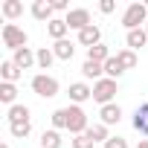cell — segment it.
Returning a JSON list of instances; mask_svg holds the SVG:
<instances>
[{"label": "cell", "instance_id": "cell-18", "mask_svg": "<svg viewBox=\"0 0 148 148\" xmlns=\"http://www.w3.org/2000/svg\"><path fill=\"white\" fill-rule=\"evenodd\" d=\"M6 116H9V125L12 122H29V108L26 105H12Z\"/></svg>", "mask_w": 148, "mask_h": 148}, {"label": "cell", "instance_id": "cell-20", "mask_svg": "<svg viewBox=\"0 0 148 148\" xmlns=\"http://www.w3.org/2000/svg\"><path fill=\"white\" fill-rule=\"evenodd\" d=\"M0 9H3V15H6L9 21H15V18H21V15H23V3H21V0H6Z\"/></svg>", "mask_w": 148, "mask_h": 148}, {"label": "cell", "instance_id": "cell-31", "mask_svg": "<svg viewBox=\"0 0 148 148\" xmlns=\"http://www.w3.org/2000/svg\"><path fill=\"white\" fill-rule=\"evenodd\" d=\"M113 9H116V3H113V0H102V3H99V12H102V15H110Z\"/></svg>", "mask_w": 148, "mask_h": 148}, {"label": "cell", "instance_id": "cell-4", "mask_svg": "<svg viewBox=\"0 0 148 148\" xmlns=\"http://www.w3.org/2000/svg\"><path fill=\"white\" fill-rule=\"evenodd\" d=\"M0 35H3V47H9V49H15V52H18V49H23V47H26V41H29V38H26V32H23L21 26H15V23H6Z\"/></svg>", "mask_w": 148, "mask_h": 148}, {"label": "cell", "instance_id": "cell-35", "mask_svg": "<svg viewBox=\"0 0 148 148\" xmlns=\"http://www.w3.org/2000/svg\"><path fill=\"white\" fill-rule=\"evenodd\" d=\"M145 32H148V23H145Z\"/></svg>", "mask_w": 148, "mask_h": 148}, {"label": "cell", "instance_id": "cell-6", "mask_svg": "<svg viewBox=\"0 0 148 148\" xmlns=\"http://www.w3.org/2000/svg\"><path fill=\"white\" fill-rule=\"evenodd\" d=\"M64 21H67V26H70V29L82 32V29H87V26H90V12H87V9H70Z\"/></svg>", "mask_w": 148, "mask_h": 148}, {"label": "cell", "instance_id": "cell-34", "mask_svg": "<svg viewBox=\"0 0 148 148\" xmlns=\"http://www.w3.org/2000/svg\"><path fill=\"white\" fill-rule=\"evenodd\" d=\"M145 9H148V0H145Z\"/></svg>", "mask_w": 148, "mask_h": 148}, {"label": "cell", "instance_id": "cell-10", "mask_svg": "<svg viewBox=\"0 0 148 148\" xmlns=\"http://www.w3.org/2000/svg\"><path fill=\"white\" fill-rule=\"evenodd\" d=\"M52 12L55 9H52V3H47V0H35V3H32V18L35 21H47L49 23L52 21Z\"/></svg>", "mask_w": 148, "mask_h": 148}, {"label": "cell", "instance_id": "cell-14", "mask_svg": "<svg viewBox=\"0 0 148 148\" xmlns=\"http://www.w3.org/2000/svg\"><path fill=\"white\" fill-rule=\"evenodd\" d=\"M52 52H55V58H61V61H70L73 55H76V47H73V44H70V41L64 38V41H55Z\"/></svg>", "mask_w": 148, "mask_h": 148}, {"label": "cell", "instance_id": "cell-15", "mask_svg": "<svg viewBox=\"0 0 148 148\" xmlns=\"http://www.w3.org/2000/svg\"><path fill=\"white\" fill-rule=\"evenodd\" d=\"M125 41H128V47H131V49H139V47H145V41H148V32H145V26H142V29H131V32L125 35Z\"/></svg>", "mask_w": 148, "mask_h": 148}, {"label": "cell", "instance_id": "cell-22", "mask_svg": "<svg viewBox=\"0 0 148 148\" xmlns=\"http://www.w3.org/2000/svg\"><path fill=\"white\" fill-rule=\"evenodd\" d=\"M15 99H18V87H15V84H6V82H3V84H0V102L12 108V105H15Z\"/></svg>", "mask_w": 148, "mask_h": 148}, {"label": "cell", "instance_id": "cell-29", "mask_svg": "<svg viewBox=\"0 0 148 148\" xmlns=\"http://www.w3.org/2000/svg\"><path fill=\"white\" fill-rule=\"evenodd\" d=\"M73 148H93V139H90L87 134H82V136L73 139Z\"/></svg>", "mask_w": 148, "mask_h": 148}, {"label": "cell", "instance_id": "cell-13", "mask_svg": "<svg viewBox=\"0 0 148 148\" xmlns=\"http://www.w3.org/2000/svg\"><path fill=\"white\" fill-rule=\"evenodd\" d=\"M12 61H15V64H18V67H21V70H29V67H32V64H38V58H35V52H32V49H29V47H23V49H18V52H15V58H12Z\"/></svg>", "mask_w": 148, "mask_h": 148}, {"label": "cell", "instance_id": "cell-16", "mask_svg": "<svg viewBox=\"0 0 148 148\" xmlns=\"http://www.w3.org/2000/svg\"><path fill=\"white\" fill-rule=\"evenodd\" d=\"M67 29H70V26H67V21H58V18H52V21L47 23V32H49V35H52L55 41H64Z\"/></svg>", "mask_w": 148, "mask_h": 148}, {"label": "cell", "instance_id": "cell-33", "mask_svg": "<svg viewBox=\"0 0 148 148\" xmlns=\"http://www.w3.org/2000/svg\"><path fill=\"white\" fill-rule=\"evenodd\" d=\"M136 148H148V139H142V142H139V145H136Z\"/></svg>", "mask_w": 148, "mask_h": 148}, {"label": "cell", "instance_id": "cell-19", "mask_svg": "<svg viewBox=\"0 0 148 148\" xmlns=\"http://www.w3.org/2000/svg\"><path fill=\"white\" fill-rule=\"evenodd\" d=\"M38 142H41V148H61V134H58L55 128H52V131H44Z\"/></svg>", "mask_w": 148, "mask_h": 148}, {"label": "cell", "instance_id": "cell-8", "mask_svg": "<svg viewBox=\"0 0 148 148\" xmlns=\"http://www.w3.org/2000/svg\"><path fill=\"white\" fill-rule=\"evenodd\" d=\"M79 44H84L87 49H90V47H96V44H102V32H99V26H93V23H90L87 29H82V32H79Z\"/></svg>", "mask_w": 148, "mask_h": 148}, {"label": "cell", "instance_id": "cell-12", "mask_svg": "<svg viewBox=\"0 0 148 148\" xmlns=\"http://www.w3.org/2000/svg\"><path fill=\"white\" fill-rule=\"evenodd\" d=\"M99 116H102V125H116V122L122 119V108L110 102V105H105V108L99 110Z\"/></svg>", "mask_w": 148, "mask_h": 148}, {"label": "cell", "instance_id": "cell-17", "mask_svg": "<svg viewBox=\"0 0 148 148\" xmlns=\"http://www.w3.org/2000/svg\"><path fill=\"white\" fill-rule=\"evenodd\" d=\"M87 58H90V61L105 64V61H108V58H113V55H110V49H108L105 44H96V47H90V49H87Z\"/></svg>", "mask_w": 148, "mask_h": 148}, {"label": "cell", "instance_id": "cell-11", "mask_svg": "<svg viewBox=\"0 0 148 148\" xmlns=\"http://www.w3.org/2000/svg\"><path fill=\"white\" fill-rule=\"evenodd\" d=\"M0 79H3L6 84H15L21 79V67L15 61H3V64H0Z\"/></svg>", "mask_w": 148, "mask_h": 148}, {"label": "cell", "instance_id": "cell-1", "mask_svg": "<svg viewBox=\"0 0 148 148\" xmlns=\"http://www.w3.org/2000/svg\"><path fill=\"white\" fill-rule=\"evenodd\" d=\"M142 23H148V9L145 3H131L122 15V26L131 32V29H142Z\"/></svg>", "mask_w": 148, "mask_h": 148}, {"label": "cell", "instance_id": "cell-21", "mask_svg": "<svg viewBox=\"0 0 148 148\" xmlns=\"http://www.w3.org/2000/svg\"><path fill=\"white\" fill-rule=\"evenodd\" d=\"M82 73H84V79H99L102 73H105V64H99V61H84L82 64Z\"/></svg>", "mask_w": 148, "mask_h": 148}, {"label": "cell", "instance_id": "cell-25", "mask_svg": "<svg viewBox=\"0 0 148 148\" xmlns=\"http://www.w3.org/2000/svg\"><path fill=\"white\" fill-rule=\"evenodd\" d=\"M87 136H90L93 142H108V139H110V136H108V125H102V122H99V125H90V128H87Z\"/></svg>", "mask_w": 148, "mask_h": 148}, {"label": "cell", "instance_id": "cell-36", "mask_svg": "<svg viewBox=\"0 0 148 148\" xmlns=\"http://www.w3.org/2000/svg\"><path fill=\"white\" fill-rule=\"evenodd\" d=\"M3 148H9V145H3Z\"/></svg>", "mask_w": 148, "mask_h": 148}, {"label": "cell", "instance_id": "cell-30", "mask_svg": "<svg viewBox=\"0 0 148 148\" xmlns=\"http://www.w3.org/2000/svg\"><path fill=\"white\" fill-rule=\"evenodd\" d=\"M105 148H128V142H125L122 136H110V139L105 142Z\"/></svg>", "mask_w": 148, "mask_h": 148}, {"label": "cell", "instance_id": "cell-23", "mask_svg": "<svg viewBox=\"0 0 148 148\" xmlns=\"http://www.w3.org/2000/svg\"><path fill=\"white\" fill-rule=\"evenodd\" d=\"M35 58H38V67H41V70H49V67H52V61H55V52H52V49H47V47H41V49L35 52Z\"/></svg>", "mask_w": 148, "mask_h": 148}, {"label": "cell", "instance_id": "cell-28", "mask_svg": "<svg viewBox=\"0 0 148 148\" xmlns=\"http://www.w3.org/2000/svg\"><path fill=\"white\" fill-rule=\"evenodd\" d=\"M52 128H55V131L67 128V108H58V110L52 113Z\"/></svg>", "mask_w": 148, "mask_h": 148}, {"label": "cell", "instance_id": "cell-7", "mask_svg": "<svg viewBox=\"0 0 148 148\" xmlns=\"http://www.w3.org/2000/svg\"><path fill=\"white\" fill-rule=\"evenodd\" d=\"M70 99L76 102V105H82V102L93 99V87H87L84 82H76V84H70Z\"/></svg>", "mask_w": 148, "mask_h": 148}, {"label": "cell", "instance_id": "cell-27", "mask_svg": "<svg viewBox=\"0 0 148 148\" xmlns=\"http://www.w3.org/2000/svg\"><path fill=\"white\" fill-rule=\"evenodd\" d=\"M9 131H12V136H15V139H23V136H29L32 122H12V125H9Z\"/></svg>", "mask_w": 148, "mask_h": 148}, {"label": "cell", "instance_id": "cell-9", "mask_svg": "<svg viewBox=\"0 0 148 148\" xmlns=\"http://www.w3.org/2000/svg\"><path fill=\"white\" fill-rule=\"evenodd\" d=\"M134 131H139L142 136H148V102H142L134 113Z\"/></svg>", "mask_w": 148, "mask_h": 148}, {"label": "cell", "instance_id": "cell-24", "mask_svg": "<svg viewBox=\"0 0 148 148\" xmlns=\"http://www.w3.org/2000/svg\"><path fill=\"white\" fill-rule=\"evenodd\" d=\"M116 61L122 64V70H134L136 67V52L134 49H122V52H116Z\"/></svg>", "mask_w": 148, "mask_h": 148}, {"label": "cell", "instance_id": "cell-32", "mask_svg": "<svg viewBox=\"0 0 148 148\" xmlns=\"http://www.w3.org/2000/svg\"><path fill=\"white\" fill-rule=\"evenodd\" d=\"M52 9H55V12H67L70 3H67V0H52Z\"/></svg>", "mask_w": 148, "mask_h": 148}, {"label": "cell", "instance_id": "cell-26", "mask_svg": "<svg viewBox=\"0 0 148 148\" xmlns=\"http://www.w3.org/2000/svg\"><path fill=\"white\" fill-rule=\"evenodd\" d=\"M105 73H108V79H113V82H116V79H119V76H122V73H125V70H122V64H119V61H116V55H113V58H108V61H105Z\"/></svg>", "mask_w": 148, "mask_h": 148}, {"label": "cell", "instance_id": "cell-5", "mask_svg": "<svg viewBox=\"0 0 148 148\" xmlns=\"http://www.w3.org/2000/svg\"><path fill=\"white\" fill-rule=\"evenodd\" d=\"M116 96V82L113 79H99L96 84H93V99L105 108V105H110V99Z\"/></svg>", "mask_w": 148, "mask_h": 148}, {"label": "cell", "instance_id": "cell-2", "mask_svg": "<svg viewBox=\"0 0 148 148\" xmlns=\"http://www.w3.org/2000/svg\"><path fill=\"white\" fill-rule=\"evenodd\" d=\"M67 131L76 134V136L87 134V113H84L79 105H70V108H67Z\"/></svg>", "mask_w": 148, "mask_h": 148}, {"label": "cell", "instance_id": "cell-3", "mask_svg": "<svg viewBox=\"0 0 148 148\" xmlns=\"http://www.w3.org/2000/svg\"><path fill=\"white\" fill-rule=\"evenodd\" d=\"M32 90L41 99H52V96H58V79L47 76V73H38V76L32 79Z\"/></svg>", "mask_w": 148, "mask_h": 148}]
</instances>
